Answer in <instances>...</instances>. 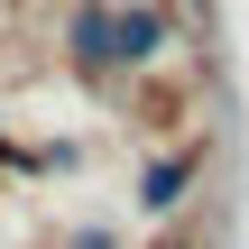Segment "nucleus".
Returning a JSON list of instances; mask_svg holds the SVG:
<instances>
[{
    "mask_svg": "<svg viewBox=\"0 0 249 249\" xmlns=\"http://www.w3.org/2000/svg\"><path fill=\"white\" fill-rule=\"evenodd\" d=\"M157 37H166V28H157L148 9H111V65H148Z\"/></svg>",
    "mask_w": 249,
    "mask_h": 249,
    "instance_id": "nucleus-1",
    "label": "nucleus"
},
{
    "mask_svg": "<svg viewBox=\"0 0 249 249\" xmlns=\"http://www.w3.org/2000/svg\"><path fill=\"white\" fill-rule=\"evenodd\" d=\"M74 55L83 65H111V9H83L74 18Z\"/></svg>",
    "mask_w": 249,
    "mask_h": 249,
    "instance_id": "nucleus-3",
    "label": "nucleus"
},
{
    "mask_svg": "<svg viewBox=\"0 0 249 249\" xmlns=\"http://www.w3.org/2000/svg\"><path fill=\"white\" fill-rule=\"evenodd\" d=\"M185 185H194V157H166V166H148V194H139V203H148V213H176Z\"/></svg>",
    "mask_w": 249,
    "mask_h": 249,
    "instance_id": "nucleus-2",
    "label": "nucleus"
}]
</instances>
